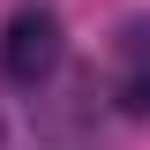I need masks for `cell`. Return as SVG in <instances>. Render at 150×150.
Listing matches in <instances>:
<instances>
[{"mask_svg":"<svg viewBox=\"0 0 150 150\" xmlns=\"http://www.w3.org/2000/svg\"><path fill=\"white\" fill-rule=\"evenodd\" d=\"M53 68H60V15L53 8H23V15L0 30V75L23 83V90H38Z\"/></svg>","mask_w":150,"mask_h":150,"instance_id":"cell-1","label":"cell"},{"mask_svg":"<svg viewBox=\"0 0 150 150\" xmlns=\"http://www.w3.org/2000/svg\"><path fill=\"white\" fill-rule=\"evenodd\" d=\"M112 98H120V112H135V120H150V23H120V45H112Z\"/></svg>","mask_w":150,"mask_h":150,"instance_id":"cell-2","label":"cell"}]
</instances>
